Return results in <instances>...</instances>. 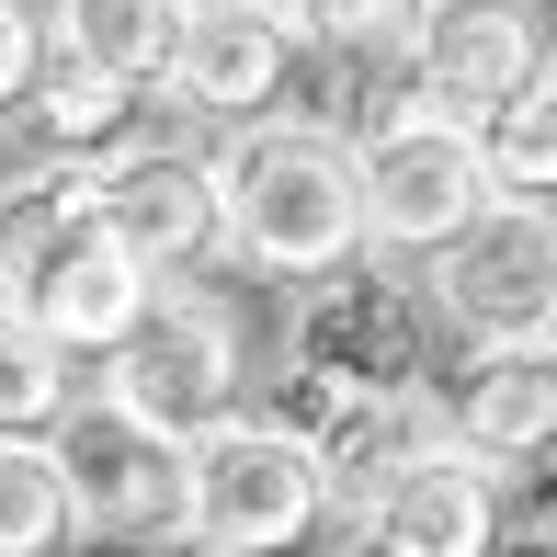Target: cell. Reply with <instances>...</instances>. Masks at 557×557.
Here are the masks:
<instances>
[{
  "label": "cell",
  "instance_id": "6da1fadb",
  "mask_svg": "<svg viewBox=\"0 0 557 557\" xmlns=\"http://www.w3.org/2000/svg\"><path fill=\"white\" fill-rule=\"evenodd\" d=\"M160 273L114 239L103 194H91V160H35L23 183H0V308H23L46 342L69 352H114L148 319Z\"/></svg>",
  "mask_w": 557,
  "mask_h": 557
},
{
  "label": "cell",
  "instance_id": "7a4b0ae2",
  "mask_svg": "<svg viewBox=\"0 0 557 557\" xmlns=\"http://www.w3.org/2000/svg\"><path fill=\"white\" fill-rule=\"evenodd\" d=\"M216 216L227 262L262 285H319L364 250V206H352V137L308 114H262L216 148Z\"/></svg>",
  "mask_w": 557,
  "mask_h": 557
},
{
  "label": "cell",
  "instance_id": "3957f363",
  "mask_svg": "<svg viewBox=\"0 0 557 557\" xmlns=\"http://www.w3.org/2000/svg\"><path fill=\"white\" fill-rule=\"evenodd\" d=\"M319 523H331V478L285 421L227 410L216 433L183 444V535L206 557H296Z\"/></svg>",
  "mask_w": 557,
  "mask_h": 557
},
{
  "label": "cell",
  "instance_id": "277c9868",
  "mask_svg": "<svg viewBox=\"0 0 557 557\" xmlns=\"http://www.w3.org/2000/svg\"><path fill=\"white\" fill-rule=\"evenodd\" d=\"M103 398L125 421H148L160 444H194L216 433L227 410H250V352H239V319H227L216 285H160L148 319L103 352Z\"/></svg>",
  "mask_w": 557,
  "mask_h": 557
},
{
  "label": "cell",
  "instance_id": "5b68a950",
  "mask_svg": "<svg viewBox=\"0 0 557 557\" xmlns=\"http://www.w3.org/2000/svg\"><path fill=\"white\" fill-rule=\"evenodd\" d=\"M352 206H364V250L433 262V250H455L500 194H490V160H478L467 125H444L421 103H387L364 137H352Z\"/></svg>",
  "mask_w": 557,
  "mask_h": 557
},
{
  "label": "cell",
  "instance_id": "8992f818",
  "mask_svg": "<svg viewBox=\"0 0 557 557\" xmlns=\"http://www.w3.org/2000/svg\"><path fill=\"white\" fill-rule=\"evenodd\" d=\"M433 319L467 352L557 342V206H490L455 250H433Z\"/></svg>",
  "mask_w": 557,
  "mask_h": 557
},
{
  "label": "cell",
  "instance_id": "52a82bcc",
  "mask_svg": "<svg viewBox=\"0 0 557 557\" xmlns=\"http://www.w3.org/2000/svg\"><path fill=\"white\" fill-rule=\"evenodd\" d=\"M285 364L296 375H342V387H421V375H433V308H421L410 273H375L364 250H352L342 273L296 285Z\"/></svg>",
  "mask_w": 557,
  "mask_h": 557
},
{
  "label": "cell",
  "instance_id": "ba28073f",
  "mask_svg": "<svg viewBox=\"0 0 557 557\" xmlns=\"http://www.w3.org/2000/svg\"><path fill=\"white\" fill-rule=\"evenodd\" d=\"M398 46H410L398 103H421V114H444V125L478 137V125L546 69V12L535 0H421V23Z\"/></svg>",
  "mask_w": 557,
  "mask_h": 557
},
{
  "label": "cell",
  "instance_id": "9c48e42d",
  "mask_svg": "<svg viewBox=\"0 0 557 557\" xmlns=\"http://www.w3.org/2000/svg\"><path fill=\"white\" fill-rule=\"evenodd\" d=\"M91 194H103L114 239L137 250L160 285H183V273L227 262V216H216V148H183V137H125L91 160Z\"/></svg>",
  "mask_w": 557,
  "mask_h": 557
},
{
  "label": "cell",
  "instance_id": "30bf717a",
  "mask_svg": "<svg viewBox=\"0 0 557 557\" xmlns=\"http://www.w3.org/2000/svg\"><path fill=\"white\" fill-rule=\"evenodd\" d=\"M262 421H285L296 444L319 455V478H331V512H352L364 490H387L398 467H410L421 444H444V410L421 387H342V375H273Z\"/></svg>",
  "mask_w": 557,
  "mask_h": 557
},
{
  "label": "cell",
  "instance_id": "8fae6325",
  "mask_svg": "<svg viewBox=\"0 0 557 557\" xmlns=\"http://www.w3.org/2000/svg\"><path fill=\"white\" fill-rule=\"evenodd\" d=\"M69 467V512L81 535H183V444H160L148 421H125L114 398H69L46 421Z\"/></svg>",
  "mask_w": 557,
  "mask_h": 557
},
{
  "label": "cell",
  "instance_id": "7c38bea8",
  "mask_svg": "<svg viewBox=\"0 0 557 557\" xmlns=\"http://www.w3.org/2000/svg\"><path fill=\"white\" fill-rule=\"evenodd\" d=\"M500 535H512V490L455 444H421L387 490L352 500V557H500Z\"/></svg>",
  "mask_w": 557,
  "mask_h": 557
},
{
  "label": "cell",
  "instance_id": "4fadbf2b",
  "mask_svg": "<svg viewBox=\"0 0 557 557\" xmlns=\"http://www.w3.org/2000/svg\"><path fill=\"white\" fill-rule=\"evenodd\" d=\"M433 410H444V444H455V455H478L500 490H523V478L557 455V342L478 352Z\"/></svg>",
  "mask_w": 557,
  "mask_h": 557
},
{
  "label": "cell",
  "instance_id": "5bb4252c",
  "mask_svg": "<svg viewBox=\"0 0 557 557\" xmlns=\"http://www.w3.org/2000/svg\"><path fill=\"white\" fill-rule=\"evenodd\" d=\"M296 91V35L262 0H194L183 46H171V103L216 114V125H262Z\"/></svg>",
  "mask_w": 557,
  "mask_h": 557
},
{
  "label": "cell",
  "instance_id": "9a60e30c",
  "mask_svg": "<svg viewBox=\"0 0 557 557\" xmlns=\"http://www.w3.org/2000/svg\"><path fill=\"white\" fill-rule=\"evenodd\" d=\"M183 12L194 0H46V46L114 69V81H171V46H183Z\"/></svg>",
  "mask_w": 557,
  "mask_h": 557
},
{
  "label": "cell",
  "instance_id": "2e32d148",
  "mask_svg": "<svg viewBox=\"0 0 557 557\" xmlns=\"http://www.w3.org/2000/svg\"><path fill=\"white\" fill-rule=\"evenodd\" d=\"M35 125L69 148V160H103V148L137 137V81H114V69H91V58H69V46H46V69H35Z\"/></svg>",
  "mask_w": 557,
  "mask_h": 557
},
{
  "label": "cell",
  "instance_id": "e0dca14e",
  "mask_svg": "<svg viewBox=\"0 0 557 557\" xmlns=\"http://www.w3.org/2000/svg\"><path fill=\"white\" fill-rule=\"evenodd\" d=\"M478 160H490V194H500V206H557V58L478 125Z\"/></svg>",
  "mask_w": 557,
  "mask_h": 557
},
{
  "label": "cell",
  "instance_id": "ac0fdd59",
  "mask_svg": "<svg viewBox=\"0 0 557 557\" xmlns=\"http://www.w3.org/2000/svg\"><path fill=\"white\" fill-rule=\"evenodd\" d=\"M81 535V512H69V467L46 433H0V557H46Z\"/></svg>",
  "mask_w": 557,
  "mask_h": 557
},
{
  "label": "cell",
  "instance_id": "d6986e66",
  "mask_svg": "<svg viewBox=\"0 0 557 557\" xmlns=\"http://www.w3.org/2000/svg\"><path fill=\"white\" fill-rule=\"evenodd\" d=\"M69 398H81V364H69V342H46L23 308H0V433H46Z\"/></svg>",
  "mask_w": 557,
  "mask_h": 557
},
{
  "label": "cell",
  "instance_id": "ffe728a7",
  "mask_svg": "<svg viewBox=\"0 0 557 557\" xmlns=\"http://www.w3.org/2000/svg\"><path fill=\"white\" fill-rule=\"evenodd\" d=\"M296 46H331V58H364V46H398L421 23V0H262Z\"/></svg>",
  "mask_w": 557,
  "mask_h": 557
},
{
  "label": "cell",
  "instance_id": "44dd1931",
  "mask_svg": "<svg viewBox=\"0 0 557 557\" xmlns=\"http://www.w3.org/2000/svg\"><path fill=\"white\" fill-rule=\"evenodd\" d=\"M35 69H46V0H0V114L35 91Z\"/></svg>",
  "mask_w": 557,
  "mask_h": 557
},
{
  "label": "cell",
  "instance_id": "7402d4cb",
  "mask_svg": "<svg viewBox=\"0 0 557 557\" xmlns=\"http://www.w3.org/2000/svg\"><path fill=\"white\" fill-rule=\"evenodd\" d=\"M194 557H206V546H194Z\"/></svg>",
  "mask_w": 557,
  "mask_h": 557
}]
</instances>
